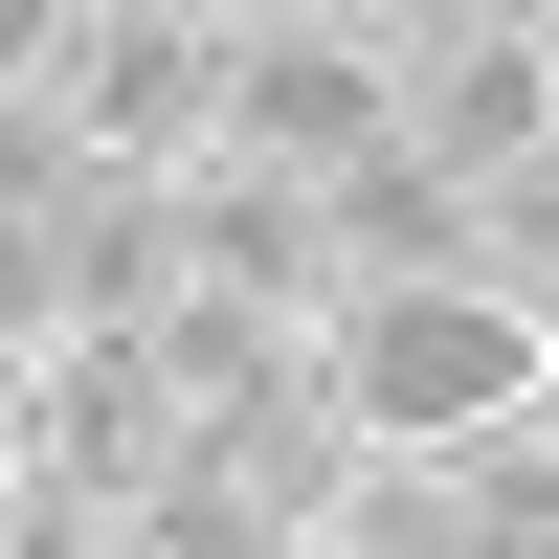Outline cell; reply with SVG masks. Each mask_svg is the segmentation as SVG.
<instances>
[{"instance_id":"obj_7","label":"cell","mask_w":559,"mask_h":559,"mask_svg":"<svg viewBox=\"0 0 559 559\" xmlns=\"http://www.w3.org/2000/svg\"><path fill=\"white\" fill-rule=\"evenodd\" d=\"M403 157H448L471 202H515V179L559 157V23H448L426 90H403Z\"/></svg>"},{"instance_id":"obj_6","label":"cell","mask_w":559,"mask_h":559,"mask_svg":"<svg viewBox=\"0 0 559 559\" xmlns=\"http://www.w3.org/2000/svg\"><path fill=\"white\" fill-rule=\"evenodd\" d=\"M179 292H247L292 336L358 313V247H336V179H269V157H202L179 179Z\"/></svg>"},{"instance_id":"obj_9","label":"cell","mask_w":559,"mask_h":559,"mask_svg":"<svg viewBox=\"0 0 559 559\" xmlns=\"http://www.w3.org/2000/svg\"><path fill=\"white\" fill-rule=\"evenodd\" d=\"M90 23H112V0H0V90H45V68H68Z\"/></svg>"},{"instance_id":"obj_1","label":"cell","mask_w":559,"mask_h":559,"mask_svg":"<svg viewBox=\"0 0 559 559\" xmlns=\"http://www.w3.org/2000/svg\"><path fill=\"white\" fill-rule=\"evenodd\" d=\"M313 381H336L358 448H403V471H492V448L559 403V313L537 292H358L336 336H313Z\"/></svg>"},{"instance_id":"obj_5","label":"cell","mask_w":559,"mask_h":559,"mask_svg":"<svg viewBox=\"0 0 559 559\" xmlns=\"http://www.w3.org/2000/svg\"><path fill=\"white\" fill-rule=\"evenodd\" d=\"M403 90H426V45H381L358 0H336V23H247V68H224V157L358 179V157H403Z\"/></svg>"},{"instance_id":"obj_8","label":"cell","mask_w":559,"mask_h":559,"mask_svg":"<svg viewBox=\"0 0 559 559\" xmlns=\"http://www.w3.org/2000/svg\"><path fill=\"white\" fill-rule=\"evenodd\" d=\"M134 559H313V515L247 471V448H179V471L134 492Z\"/></svg>"},{"instance_id":"obj_4","label":"cell","mask_w":559,"mask_h":559,"mask_svg":"<svg viewBox=\"0 0 559 559\" xmlns=\"http://www.w3.org/2000/svg\"><path fill=\"white\" fill-rule=\"evenodd\" d=\"M179 448H202V403H179L157 336H0V471H68V492H157Z\"/></svg>"},{"instance_id":"obj_2","label":"cell","mask_w":559,"mask_h":559,"mask_svg":"<svg viewBox=\"0 0 559 559\" xmlns=\"http://www.w3.org/2000/svg\"><path fill=\"white\" fill-rule=\"evenodd\" d=\"M179 313V179L0 157V336H157Z\"/></svg>"},{"instance_id":"obj_3","label":"cell","mask_w":559,"mask_h":559,"mask_svg":"<svg viewBox=\"0 0 559 559\" xmlns=\"http://www.w3.org/2000/svg\"><path fill=\"white\" fill-rule=\"evenodd\" d=\"M224 68L247 45L202 23V0H112V23L68 45L45 90H0V157H112V179H202L224 157Z\"/></svg>"}]
</instances>
